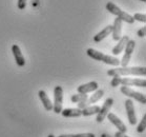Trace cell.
<instances>
[{"label":"cell","instance_id":"obj_3","mask_svg":"<svg viewBox=\"0 0 146 137\" xmlns=\"http://www.w3.org/2000/svg\"><path fill=\"white\" fill-rule=\"evenodd\" d=\"M106 10L108 11L110 14H113V15L117 16L119 19H121L122 21H125V22H127V23L131 24L135 22V20H133V18L131 15H129V14H127L126 12L122 11L119 7H117L116 4L113 3V2H107Z\"/></svg>","mask_w":146,"mask_h":137},{"label":"cell","instance_id":"obj_2","mask_svg":"<svg viewBox=\"0 0 146 137\" xmlns=\"http://www.w3.org/2000/svg\"><path fill=\"white\" fill-rule=\"evenodd\" d=\"M87 56H90V58H93L97 61H102L104 63L110 64V65H113V67H118L120 64V60L115 56H110L104 53H101L99 51L95 50V49H87L86 50Z\"/></svg>","mask_w":146,"mask_h":137},{"label":"cell","instance_id":"obj_19","mask_svg":"<svg viewBox=\"0 0 146 137\" xmlns=\"http://www.w3.org/2000/svg\"><path fill=\"white\" fill-rule=\"evenodd\" d=\"M100 111L99 106H88L85 109L82 110V115L83 116H90L94 114H98Z\"/></svg>","mask_w":146,"mask_h":137},{"label":"cell","instance_id":"obj_5","mask_svg":"<svg viewBox=\"0 0 146 137\" xmlns=\"http://www.w3.org/2000/svg\"><path fill=\"white\" fill-rule=\"evenodd\" d=\"M120 91H121V93L124 94L125 96L129 97V98H133L135 100L139 101L140 104H146V97L144 94L140 93V92H136L135 90H133V89H130L129 87H121V89H120Z\"/></svg>","mask_w":146,"mask_h":137},{"label":"cell","instance_id":"obj_17","mask_svg":"<svg viewBox=\"0 0 146 137\" xmlns=\"http://www.w3.org/2000/svg\"><path fill=\"white\" fill-rule=\"evenodd\" d=\"M111 31H113V25L110 24V25L105 27L101 32H99V33L97 34L96 36H94V41L97 42V43H98V42H101L104 38H106L107 36H110V34H111Z\"/></svg>","mask_w":146,"mask_h":137},{"label":"cell","instance_id":"obj_23","mask_svg":"<svg viewBox=\"0 0 146 137\" xmlns=\"http://www.w3.org/2000/svg\"><path fill=\"white\" fill-rule=\"evenodd\" d=\"M121 80H122V77L118 76V75H115L111 78V81H110V87L111 88H117L118 86L121 84Z\"/></svg>","mask_w":146,"mask_h":137},{"label":"cell","instance_id":"obj_15","mask_svg":"<svg viewBox=\"0 0 146 137\" xmlns=\"http://www.w3.org/2000/svg\"><path fill=\"white\" fill-rule=\"evenodd\" d=\"M128 40H129V36H126V35H125V36H122L120 38V40L118 41V43L116 44V47L111 50V53H113V56L116 57L117 55H119V54L125 49Z\"/></svg>","mask_w":146,"mask_h":137},{"label":"cell","instance_id":"obj_9","mask_svg":"<svg viewBox=\"0 0 146 137\" xmlns=\"http://www.w3.org/2000/svg\"><path fill=\"white\" fill-rule=\"evenodd\" d=\"M125 109H126V114L128 121L131 126H135L137 124V116L136 111H135V106L131 99H126L125 100Z\"/></svg>","mask_w":146,"mask_h":137},{"label":"cell","instance_id":"obj_29","mask_svg":"<svg viewBox=\"0 0 146 137\" xmlns=\"http://www.w3.org/2000/svg\"><path fill=\"white\" fill-rule=\"evenodd\" d=\"M140 1H143V2H146V0H140Z\"/></svg>","mask_w":146,"mask_h":137},{"label":"cell","instance_id":"obj_12","mask_svg":"<svg viewBox=\"0 0 146 137\" xmlns=\"http://www.w3.org/2000/svg\"><path fill=\"white\" fill-rule=\"evenodd\" d=\"M12 52H13L14 58L18 67H24L25 65V58L22 55V52L20 50V47L17 44H13L12 47Z\"/></svg>","mask_w":146,"mask_h":137},{"label":"cell","instance_id":"obj_28","mask_svg":"<svg viewBox=\"0 0 146 137\" xmlns=\"http://www.w3.org/2000/svg\"><path fill=\"white\" fill-rule=\"evenodd\" d=\"M47 137H55V136H54L53 134H50V135H48V136H47Z\"/></svg>","mask_w":146,"mask_h":137},{"label":"cell","instance_id":"obj_26","mask_svg":"<svg viewBox=\"0 0 146 137\" xmlns=\"http://www.w3.org/2000/svg\"><path fill=\"white\" fill-rule=\"evenodd\" d=\"M137 35L139 37H145V35H146V27H141L139 31H138V33H137Z\"/></svg>","mask_w":146,"mask_h":137},{"label":"cell","instance_id":"obj_10","mask_svg":"<svg viewBox=\"0 0 146 137\" xmlns=\"http://www.w3.org/2000/svg\"><path fill=\"white\" fill-rule=\"evenodd\" d=\"M121 86L123 87H139L145 88L146 80L145 79H139V78H122Z\"/></svg>","mask_w":146,"mask_h":137},{"label":"cell","instance_id":"obj_14","mask_svg":"<svg viewBox=\"0 0 146 137\" xmlns=\"http://www.w3.org/2000/svg\"><path fill=\"white\" fill-rule=\"evenodd\" d=\"M121 31H122V20L119 19L117 17L115 21H113V31H111V34H113V39L115 41H119L120 38H121Z\"/></svg>","mask_w":146,"mask_h":137},{"label":"cell","instance_id":"obj_21","mask_svg":"<svg viewBox=\"0 0 146 137\" xmlns=\"http://www.w3.org/2000/svg\"><path fill=\"white\" fill-rule=\"evenodd\" d=\"M58 137H96L94 133H79V134H63Z\"/></svg>","mask_w":146,"mask_h":137},{"label":"cell","instance_id":"obj_8","mask_svg":"<svg viewBox=\"0 0 146 137\" xmlns=\"http://www.w3.org/2000/svg\"><path fill=\"white\" fill-rule=\"evenodd\" d=\"M103 95H104V91L103 90L95 91V93H94L90 98H87L86 100H84V101H82V102H79V104H78V109L83 110V109H85V108L90 106V104H96L97 101H99L100 99L102 98Z\"/></svg>","mask_w":146,"mask_h":137},{"label":"cell","instance_id":"obj_7","mask_svg":"<svg viewBox=\"0 0 146 137\" xmlns=\"http://www.w3.org/2000/svg\"><path fill=\"white\" fill-rule=\"evenodd\" d=\"M113 98H107L106 100H105V102L103 104L102 108H100L99 113L97 114V118H96L97 122L101 124V122L105 119V117L107 116V114L110 113V109H111V107H113Z\"/></svg>","mask_w":146,"mask_h":137},{"label":"cell","instance_id":"obj_6","mask_svg":"<svg viewBox=\"0 0 146 137\" xmlns=\"http://www.w3.org/2000/svg\"><path fill=\"white\" fill-rule=\"evenodd\" d=\"M135 47H136V41L129 39L128 42L126 43V47H125V53H124V56H123L122 60H120V64L122 65V67H125L128 65L130 61V57H131V54H133V50H135Z\"/></svg>","mask_w":146,"mask_h":137},{"label":"cell","instance_id":"obj_1","mask_svg":"<svg viewBox=\"0 0 146 137\" xmlns=\"http://www.w3.org/2000/svg\"><path fill=\"white\" fill-rule=\"evenodd\" d=\"M108 76H127V75H135V76H145L146 67H116L107 71Z\"/></svg>","mask_w":146,"mask_h":137},{"label":"cell","instance_id":"obj_16","mask_svg":"<svg viewBox=\"0 0 146 137\" xmlns=\"http://www.w3.org/2000/svg\"><path fill=\"white\" fill-rule=\"evenodd\" d=\"M38 96H39L40 100H41V102H42L45 110L48 111V112H50V111H53V102L50 101V97L47 96V94L45 93V91L40 90L39 92H38Z\"/></svg>","mask_w":146,"mask_h":137},{"label":"cell","instance_id":"obj_11","mask_svg":"<svg viewBox=\"0 0 146 137\" xmlns=\"http://www.w3.org/2000/svg\"><path fill=\"white\" fill-rule=\"evenodd\" d=\"M106 117H108V120H110V122H111V124H113V126L118 129V132H121V133H126L127 132L126 126L124 124V122H123V121L121 120L117 115H115L113 113H108Z\"/></svg>","mask_w":146,"mask_h":137},{"label":"cell","instance_id":"obj_22","mask_svg":"<svg viewBox=\"0 0 146 137\" xmlns=\"http://www.w3.org/2000/svg\"><path fill=\"white\" fill-rule=\"evenodd\" d=\"M146 129V115H144L142 118V120L140 121V124L137 127V132L138 133H143Z\"/></svg>","mask_w":146,"mask_h":137},{"label":"cell","instance_id":"obj_18","mask_svg":"<svg viewBox=\"0 0 146 137\" xmlns=\"http://www.w3.org/2000/svg\"><path fill=\"white\" fill-rule=\"evenodd\" d=\"M61 114L63 117H80L82 116V110L78 108H67L61 111Z\"/></svg>","mask_w":146,"mask_h":137},{"label":"cell","instance_id":"obj_13","mask_svg":"<svg viewBox=\"0 0 146 137\" xmlns=\"http://www.w3.org/2000/svg\"><path fill=\"white\" fill-rule=\"evenodd\" d=\"M98 88H99V84L97 81H90V82H87L85 84H81L80 87H78L77 91L79 94H87L97 91Z\"/></svg>","mask_w":146,"mask_h":137},{"label":"cell","instance_id":"obj_25","mask_svg":"<svg viewBox=\"0 0 146 137\" xmlns=\"http://www.w3.org/2000/svg\"><path fill=\"white\" fill-rule=\"evenodd\" d=\"M17 7H18L19 10H24L25 7H27V0H18Z\"/></svg>","mask_w":146,"mask_h":137},{"label":"cell","instance_id":"obj_4","mask_svg":"<svg viewBox=\"0 0 146 137\" xmlns=\"http://www.w3.org/2000/svg\"><path fill=\"white\" fill-rule=\"evenodd\" d=\"M54 104H53V111L56 114H60L63 106V89L60 86H57L54 89Z\"/></svg>","mask_w":146,"mask_h":137},{"label":"cell","instance_id":"obj_27","mask_svg":"<svg viewBox=\"0 0 146 137\" xmlns=\"http://www.w3.org/2000/svg\"><path fill=\"white\" fill-rule=\"evenodd\" d=\"M115 137H129L127 136L125 133H121V132H117L116 134H115Z\"/></svg>","mask_w":146,"mask_h":137},{"label":"cell","instance_id":"obj_24","mask_svg":"<svg viewBox=\"0 0 146 137\" xmlns=\"http://www.w3.org/2000/svg\"><path fill=\"white\" fill-rule=\"evenodd\" d=\"M133 20L140 21V22H143V23H145V22H146V15H145V14L136 13L133 16Z\"/></svg>","mask_w":146,"mask_h":137},{"label":"cell","instance_id":"obj_20","mask_svg":"<svg viewBox=\"0 0 146 137\" xmlns=\"http://www.w3.org/2000/svg\"><path fill=\"white\" fill-rule=\"evenodd\" d=\"M88 96H87L86 94H74L72 95L70 97V101L74 102V104H79V102H82V101L86 100Z\"/></svg>","mask_w":146,"mask_h":137}]
</instances>
